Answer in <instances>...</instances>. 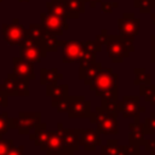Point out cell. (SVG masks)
Segmentation results:
<instances>
[{"label":"cell","mask_w":155,"mask_h":155,"mask_svg":"<svg viewBox=\"0 0 155 155\" xmlns=\"http://www.w3.org/2000/svg\"><path fill=\"white\" fill-rule=\"evenodd\" d=\"M90 88L96 96L101 97L102 103L117 102V74L110 68H101Z\"/></svg>","instance_id":"obj_1"},{"label":"cell","mask_w":155,"mask_h":155,"mask_svg":"<svg viewBox=\"0 0 155 155\" xmlns=\"http://www.w3.org/2000/svg\"><path fill=\"white\" fill-rule=\"evenodd\" d=\"M105 45H107V53L109 58H111V61L115 63H121L125 58L130 56V53L134 51L133 40L122 38L120 34L109 35Z\"/></svg>","instance_id":"obj_2"},{"label":"cell","mask_w":155,"mask_h":155,"mask_svg":"<svg viewBox=\"0 0 155 155\" xmlns=\"http://www.w3.org/2000/svg\"><path fill=\"white\" fill-rule=\"evenodd\" d=\"M94 119L97 125V131L102 134H117V113L105 111L102 107L94 109Z\"/></svg>","instance_id":"obj_3"},{"label":"cell","mask_w":155,"mask_h":155,"mask_svg":"<svg viewBox=\"0 0 155 155\" xmlns=\"http://www.w3.org/2000/svg\"><path fill=\"white\" fill-rule=\"evenodd\" d=\"M145 111V107L139 103V96H124L121 102L117 101V113L125 119H139L140 113Z\"/></svg>","instance_id":"obj_4"},{"label":"cell","mask_w":155,"mask_h":155,"mask_svg":"<svg viewBox=\"0 0 155 155\" xmlns=\"http://www.w3.org/2000/svg\"><path fill=\"white\" fill-rule=\"evenodd\" d=\"M139 27H140V21L134 16L133 12H125L122 17L117 19L119 34L122 38L133 40L139 31Z\"/></svg>","instance_id":"obj_5"},{"label":"cell","mask_w":155,"mask_h":155,"mask_svg":"<svg viewBox=\"0 0 155 155\" xmlns=\"http://www.w3.org/2000/svg\"><path fill=\"white\" fill-rule=\"evenodd\" d=\"M19 57L31 63H39L41 58L47 56V53L44 51L40 44L27 38H24L23 41L19 44Z\"/></svg>","instance_id":"obj_6"},{"label":"cell","mask_w":155,"mask_h":155,"mask_svg":"<svg viewBox=\"0 0 155 155\" xmlns=\"http://www.w3.org/2000/svg\"><path fill=\"white\" fill-rule=\"evenodd\" d=\"M4 40L8 45H19L25 38V29L19 24L18 18H13L12 24L4 23L1 27Z\"/></svg>","instance_id":"obj_7"},{"label":"cell","mask_w":155,"mask_h":155,"mask_svg":"<svg viewBox=\"0 0 155 155\" xmlns=\"http://www.w3.org/2000/svg\"><path fill=\"white\" fill-rule=\"evenodd\" d=\"M68 117H88L91 111V103L85 99L84 96H69Z\"/></svg>","instance_id":"obj_8"},{"label":"cell","mask_w":155,"mask_h":155,"mask_svg":"<svg viewBox=\"0 0 155 155\" xmlns=\"http://www.w3.org/2000/svg\"><path fill=\"white\" fill-rule=\"evenodd\" d=\"M40 19H41V24L42 27L46 29L47 33L54 34V35H61L64 30L68 29V23H67V18L63 17H58L51 13H40Z\"/></svg>","instance_id":"obj_9"},{"label":"cell","mask_w":155,"mask_h":155,"mask_svg":"<svg viewBox=\"0 0 155 155\" xmlns=\"http://www.w3.org/2000/svg\"><path fill=\"white\" fill-rule=\"evenodd\" d=\"M41 122L40 113H19L17 116V127L19 134H30V132Z\"/></svg>","instance_id":"obj_10"},{"label":"cell","mask_w":155,"mask_h":155,"mask_svg":"<svg viewBox=\"0 0 155 155\" xmlns=\"http://www.w3.org/2000/svg\"><path fill=\"white\" fill-rule=\"evenodd\" d=\"M79 145L82 147L86 151H94L98 147L102 145L99 132L93 128L79 130Z\"/></svg>","instance_id":"obj_11"},{"label":"cell","mask_w":155,"mask_h":155,"mask_svg":"<svg viewBox=\"0 0 155 155\" xmlns=\"http://www.w3.org/2000/svg\"><path fill=\"white\" fill-rule=\"evenodd\" d=\"M61 51H62V61L64 63H73L79 59L82 50H81V44L80 41L76 40H65V41H59Z\"/></svg>","instance_id":"obj_12"},{"label":"cell","mask_w":155,"mask_h":155,"mask_svg":"<svg viewBox=\"0 0 155 155\" xmlns=\"http://www.w3.org/2000/svg\"><path fill=\"white\" fill-rule=\"evenodd\" d=\"M41 151H62L64 150V142H63V134L59 127L57 130H48L47 138L45 143L40 147Z\"/></svg>","instance_id":"obj_13"},{"label":"cell","mask_w":155,"mask_h":155,"mask_svg":"<svg viewBox=\"0 0 155 155\" xmlns=\"http://www.w3.org/2000/svg\"><path fill=\"white\" fill-rule=\"evenodd\" d=\"M13 63V74L17 76L27 78L28 80L35 79V73H34V63L28 62L23 59L22 57H13L12 59Z\"/></svg>","instance_id":"obj_14"},{"label":"cell","mask_w":155,"mask_h":155,"mask_svg":"<svg viewBox=\"0 0 155 155\" xmlns=\"http://www.w3.org/2000/svg\"><path fill=\"white\" fill-rule=\"evenodd\" d=\"M57 127L61 128L63 134V142H64V150L74 153L78 151L79 145V128H63L62 124H58Z\"/></svg>","instance_id":"obj_15"},{"label":"cell","mask_w":155,"mask_h":155,"mask_svg":"<svg viewBox=\"0 0 155 155\" xmlns=\"http://www.w3.org/2000/svg\"><path fill=\"white\" fill-rule=\"evenodd\" d=\"M130 127V133H128V145H136V147H140L145 144V133L143 131V125L139 121V119H134L133 122H131L128 125Z\"/></svg>","instance_id":"obj_16"},{"label":"cell","mask_w":155,"mask_h":155,"mask_svg":"<svg viewBox=\"0 0 155 155\" xmlns=\"http://www.w3.org/2000/svg\"><path fill=\"white\" fill-rule=\"evenodd\" d=\"M69 86L68 85H50L46 88V96L51 97V105L52 107H57V104L64 99H67L69 97Z\"/></svg>","instance_id":"obj_17"},{"label":"cell","mask_w":155,"mask_h":155,"mask_svg":"<svg viewBox=\"0 0 155 155\" xmlns=\"http://www.w3.org/2000/svg\"><path fill=\"white\" fill-rule=\"evenodd\" d=\"M101 68H102V65L97 61L94 63H91V64L86 65V67L79 68V79L82 80L85 85L90 86L94 81V79L97 78Z\"/></svg>","instance_id":"obj_18"},{"label":"cell","mask_w":155,"mask_h":155,"mask_svg":"<svg viewBox=\"0 0 155 155\" xmlns=\"http://www.w3.org/2000/svg\"><path fill=\"white\" fill-rule=\"evenodd\" d=\"M63 79V75L58 71L57 68H41L40 69V84L45 86L56 85L59 80Z\"/></svg>","instance_id":"obj_19"},{"label":"cell","mask_w":155,"mask_h":155,"mask_svg":"<svg viewBox=\"0 0 155 155\" xmlns=\"http://www.w3.org/2000/svg\"><path fill=\"white\" fill-rule=\"evenodd\" d=\"M67 18H79L81 13L85 12V0H65Z\"/></svg>","instance_id":"obj_20"},{"label":"cell","mask_w":155,"mask_h":155,"mask_svg":"<svg viewBox=\"0 0 155 155\" xmlns=\"http://www.w3.org/2000/svg\"><path fill=\"white\" fill-rule=\"evenodd\" d=\"M46 29L42 27L41 23H31L28 29H25V38L30 39L35 42H41V40L44 39V36L46 35Z\"/></svg>","instance_id":"obj_21"},{"label":"cell","mask_w":155,"mask_h":155,"mask_svg":"<svg viewBox=\"0 0 155 155\" xmlns=\"http://www.w3.org/2000/svg\"><path fill=\"white\" fill-rule=\"evenodd\" d=\"M46 7H47V12L58 17H63L67 18V7L64 1L62 0H50L46 2Z\"/></svg>","instance_id":"obj_22"},{"label":"cell","mask_w":155,"mask_h":155,"mask_svg":"<svg viewBox=\"0 0 155 155\" xmlns=\"http://www.w3.org/2000/svg\"><path fill=\"white\" fill-rule=\"evenodd\" d=\"M39 44L41 45V47L44 48V51L46 53L56 52L58 50V47H59V40H58L57 35L51 34V33H46V35L44 36V39Z\"/></svg>","instance_id":"obj_23"},{"label":"cell","mask_w":155,"mask_h":155,"mask_svg":"<svg viewBox=\"0 0 155 155\" xmlns=\"http://www.w3.org/2000/svg\"><path fill=\"white\" fill-rule=\"evenodd\" d=\"M0 90H2L7 96H17V75L13 73L7 74L2 85H0Z\"/></svg>","instance_id":"obj_24"},{"label":"cell","mask_w":155,"mask_h":155,"mask_svg":"<svg viewBox=\"0 0 155 155\" xmlns=\"http://www.w3.org/2000/svg\"><path fill=\"white\" fill-rule=\"evenodd\" d=\"M133 73L136 74L134 85H149L151 84V74L147 71L145 68H134Z\"/></svg>","instance_id":"obj_25"},{"label":"cell","mask_w":155,"mask_h":155,"mask_svg":"<svg viewBox=\"0 0 155 155\" xmlns=\"http://www.w3.org/2000/svg\"><path fill=\"white\" fill-rule=\"evenodd\" d=\"M133 6L142 13H150L155 8V0H133Z\"/></svg>","instance_id":"obj_26"},{"label":"cell","mask_w":155,"mask_h":155,"mask_svg":"<svg viewBox=\"0 0 155 155\" xmlns=\"http://www.w3.org/2000/svg\"><path fill=\"white\" fill-rule=\"evenodd\" d=\"M17 96H29V80L27 78L17 76Z\"/></svg>","instance_id":"obj_27"},{"label":"cell","mask_w":155,"mask_h":155,"mask_svg":"<svg viewBox=\"0 0 155 155\" xmlns=\"http://www.w3.org/2000/svg\"><path fill=\"white\" fill-rule=\"evenodd\" d=\"M96 56L97 53L94 52H87V51H82L80 57H79V62H80V67L79 68H82V67H86L91 63H94L96 62Z\"/></svg>","instance_id":"obj_28"},{"label":"cell","mask_w":155,"mask_h":155,"mask_svg":"<svg viewBox=\"0 0 155 155\" xmlns=\"http://www.w3.org/2000/svg\"><path fill=\"white\" fill-rule=\"evenodd\" d=\"M143 131L145 134H155V113H151L143 122Z\"/></svg>","instance_id":"obj_29"},{"label":"cell","mask_w":155,"mask_h":155,"mask_svg":"<svg viewBox=\"0 0 155 155\" xmlns=\"http://www.w3.org/2000/svg\"><path fill=\"white\" fill-rule=\"evenodd\" d=\"M80 44H81V50L82 51L94 52V53L102 51V46L98 42H96V40H93V41L92 40H87V41H82Z\"/></svg>","instance_id":"obj_30"},{"label":"cell","mask_w":155,"mask_h":155,"mask_svg":"<svg viewBox=\"0 0 155 155\" xmlns=\"http://www.w3.org/2000/svg\"><path fill=\"white\" fill-rule=\"evenodd\" d=\"M116 145H117V140L116 139H109L107 142V144L101 145L102 155H115Z\"/></svg>","instance_id":"obj_31"},{"label":"cell","mask_w":155,"mask_h":155,"mask_svg":"<svg viewBox=\"0 0 155 155\" xmlns=\"http://www.w3.org/2000/svg\"><path fill=\"white\" fill-rule=\"evenodd\" d=\"M139 86V94L145 98L148 102L153 93L155 92V84H149V85H138Z\"/></svg>","instance_id":"obj_32"},{"label":"cell","mask_w":155,"mask_h":155,"mask_svg":"<svg viewBox=\"0 0 155 155\" xmlns=\"http://www.w3.org/2000/svg\"><path fill=\"white\" fill-rule=\"evenodd\" d=\"M8 119H10V116H8V114H7L6 111L0 114V138H1L4 134H6V133L8 132V130H10Z\"/></svg>","instance_id":"obj_33"},{"label":"cell","mask_w":155,"mask_h":155,"mask_svg":"<svg viewBox=\"0 0 155 155\" xmlns=\"http://www.w3.org/2000/svg\"><path fill=\"white\" fill-rule=\"evenodd\" d=\"M116 7H119L117 1H101V10L104 13H111Z\"/></svg>","instance_id":"obj_34"},{"label":"cell","mask_w":155,"mask_h":155,"mask_svg":"<svg viewBox=\"0 0 155 155\" xmlns=\"http://www.w3.org/2000/svg\"><path fill=\"white\" fill-rule=\"evenodd\" d=\"M12 145H13L12 139H1L0 138V155H6Z\"/></svg>","instance_id":"obj_35"},{"label":"cell","mask_w":155,"mask_h":155,"mask_svg":"<svg viewBox=\"0 0 155 155\" xmlns=\"http://www.w3.org/2000/svg\"><path fill=\"white\" fill-rule=\"evenodd\" d=\"M108 38H109L108 30H107V29H102L101 34H98V35L94 38V40H96V42H98V44L102 46L103 44H107V41H108Z\"/></svg>","instance_id":"obj_36"},{"label":"cell","mask_w":155,"mask_h":155,"mask_svg":"<svg viewBox=\"0 0 155 155\" xmlns=\"http://www.w3.org/2000/svg\"><path fill=\"white\" fill-rule=\"evenodd\" d=\"M105 111L109 113H117V102H108V103H102L101 105Z\"/></svg>","instance_id":"obj_37"},{"label":"cell","mask_w":155,"mask_h":155,"mask_svg":"<svg viewBox=\"0 0 155 155\" xmlns=\"http://www.w3.org/2000/svg\"><path fill=\"white\" fill-rule=\"evenodd\" d=\"M24 147L23 145H12L6 155H23Z\"/></svg>","instance_id":"obj_38"},{"label":"cell","mask_w":155,"mask_h":155,"mask_svg":"<svg viewBox=\"0 0 155 155\" xmlns=\"http://www.w3.org/2000/svg\"><path fill=\"white\" fill-rule=\"evenodd\" d=\"M115 155H131L130 151V147L128 145H116V150H115Z\"/></svg>","instance_id":"obj_39"},{"label":"cell","mask_w":155,"mask_h":155,"mask_svg":"<svg viewBox=\"0 0 155 155\" xmlns=\"http://www.w3.org/2000/svg\"><path fill=\"white\" fill-rule=\"evenodd\" d=\"M144 148L147 151L150 153V155H155V139H147Z\"/></svg>","instance_id":"obj_40"},{"label":"cell","mask_w":155,"mask_h":155,"mask_svg":"<svg viewBox=\"0 0 155 155\" xmlns=\"http://www.w3.org/2000/svg\"><path fill=\"white\" fill-rule=\"evenodd\" d=\"M68 104H69V97L57 104V107H56L57 111H58V113H67V110H68Z\"/></svg>","instance_id":"obj_41"},{"label":"cell","mask_w":155,"mask_h":155,"mask_svg":"<svg viewBox=\"0 0 155 155\" xmlns=\"http://www.w3.org/2000/svg\"><path fill=\"white\" fill-rule=\"evenodd\" d=\"M7 98H8V96L2 90H0V107H7L8 105Z\"/></svg>","instance_id":"obj_42"},{"label":"cell","mask_w":155,"mask_h":155,"mask_svg":"<svg viewBox=\"0 0 155 155\" xmlns=\"http://www.w3.org/2000/svg\"><path fill=\"white\" fill-rule=\"evenodd\" d=\"M86 2H88V5H90V7L91 8H94L96 6H97V4L98 2H101L102 0H85Z\"/></svg>","instance_id":"obj_43"},{"label":"cell","mask_w":155,"mask_h":155,"mask_svg":"<svg viewBox=\"0 0 155 155\" xmlns=\"http://www.w3.org/2000/svg\"><path fill=\"white\" fill-rule=\"evenodd\" d=\"M150 61L155 63V46H150Z\"/></svg>","instance_id":"obj_44"},{"label":"cell","mask_w":155,"mask_h":155,"mask_svg":"<svg viewBox=\"0 0 155 155\" xmlns=\"http://www.w3.org/2000/svg\"><path fill=\"white\" fill-rule=\"evenodd\" d=\"M148 102H149V103H150L151 105H155V92L153 93V96L150 97V99H149Z\"/></svg>","instance_id":"obj_45"},{"label":"cell","mask_w":155,"mask_h":155,"mask_svg":"<svg viewBox=\"0 0 155 155\" xmlns=\"http://www.w3.org/2000/svg\"><path fill=\"white\" fill-rule=\"evenodd\" d=\"M150 44H151L150 46H155V34L150 36Z\"/></svg>","instance_id":"obj_46"},{"label":"cell","mask_w":155,"mask_h":155,"mask_svg":"<svg viewBox=\"0 0 155 155\" xmlns=\"http://www.w3.org/2000/svg\"><path fill=\"white\" fill-rule=\"evenodd\" d=\"M47 155H59V151H46Z\"/></svg>","instance_id":"obj_47"},{"label":"cell","mask_w":155,"mask_h":155,"mask_svg":"<svg viewBox=\"0 0 155 155\" xmlns=\"http://www.w3.org/2000/svg\"><path fill=\"white\" fill-rule=\"evenodd\" d=\"M150 18H151V22H153V24H155V12L150 13Z\"/></svg>","instance_id":"obj_48"},{"label":"cell","mask_w":155,"mask_h":155,"mask_svg":"<svg viewBox=\"0 0 155 155\" xmlns=\"http://www.w3.org/2000/svg\"><path fill=\"white\" fill-rule=\"evenodd\" d=\"M18 1H19V2H29L30 0H18Z\"/></svg>","instance_id":"obj_49"},{"label":"cell","mask_w":155,"mask_h":155,"mask_svg":"<svg viewBox=\"0 0 155 155\" xmlns=\"http://www.w3.org/2000/svg\"><path fill=\"white\" fill-rule=\"evenodd\" d=\"M1 1H2V0H0V2H1Z\"/></svg>","instance_id":"obj_50"},{"label":"cell","mask_w":155,"mask_h":155,"mask_svg":"<svg viewBox=\"0 0 155 155\" xmlns=\"http://www.w3.org/2000/svg\"><path fill=\"white\" fill-rule=\"evenodd\" d=\"M62 1H65V0H62Z\"/></svg>","instance_id":"obj_51"}]
</instances>
